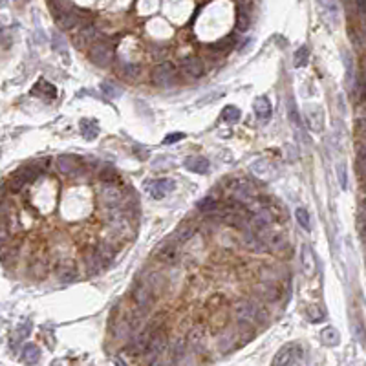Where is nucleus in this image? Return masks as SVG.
Masks as SVG:
<instances>
[{"mask_svg": "<svg viewBox=\"0 0 366 366\" xmlns=\"http://www.w3.org/2000/svg\"><path fill=\"white\" fill-rule=\"evenodd\" d=\"M255 293H257L258 299L264 302H274L279 299V289H277V286H274L273 282H267V280H262L260 284H257V286H255Z\"/></svg>", "mask_w": 366, "mask_h": 366, "instance_id": "dca6fc26", "label": "nucleus"}, {"mask_svg": "<svg viewBox=\"0 0 366 366\" xmlns=\"http://www.w3.org/2000/svg\"><path fill=\"white\" fill-rule=\"evenodd\" d=\"M302 271L308 279H313L315 274H317V258H315L313 251H311L308 245H302Z\"/></svg>", "mask_w": 366, "mask_h": 366, "instance_id": "f3484780", "label": "nucleus"}, {"mask_svg": "<svg viewBox=\"0 0 366 366\" xmlns=\"http://www.w3.org/2000/svg\"><path fill=\"white\" fill-rule=\"evenodd\" d=\"M205 72V66L200 59H185L181 62V74L189 79H200Z\"/></svg>", "mask_w": 366, "mask_h": 366, "instance_id": "a211bd4d", "label": "nucleus"}, {"mask_svg": "<svg viewBox=\"0 0 366 366\" xmlns=\"http://www.w3.org/2000/svg\"><path fill=\"white\" fill-rule=\"evenodd\" d=\"M295 216H296V222H299V225H301L304 231H311L310 213H308L304 207H299V209L295 211Z\"/></svg>", "mask_w": 366, "mask_h": 366, "instance_id": "2f4dec72", "label": "nucleus"}, {"mask_svg": "<svg viewBox=\"0 0 366 366\" xmlns=\"http://www.w3.org/2000/svg\"><path fill=\"white\" fill-rule=\"evenodd\" d=\"M251 169H253V172L257 176H260V178H269L271 176V165L267 162H255L253 163V167H251Z\"/></svg>", "mask_w": 366, "mask_h": 366, "instance_id": "72a5a7b5", "label": "nucleus"}, {"mask_svg": "<svg viewBox=\"0 0 366 366\" xmlns=\"http://www.w3.org/2000/svg\"><path fill=\"white\" fill-rule=\"evenodd\" d=\"M79 128H81V134H83V138H84V140H88V141L96 140L97 134H99V123H97L96 119H90V118L81 119V123H79Z\"/></svg>", "mask_w": 366, "mask_h": 366, "instance_id": "4be33fe9", "label": "nucleus"}, {"mask_svg": "<svg viewBox=\"0 0 366 366\" xmlns=\"http://www.w3.org/2000/svg\"><path fill=\"white\" fill-rule=\"evenodd\" d=\"M321 342L328 348H335L340 345V333L333 326H326L321 331Z\"/></svg>", "mask_w": 366, "mask_h": 366, "instance_id": "b1692460", "label": "nucleus"}, {"mask_svg": "<svg viewBox=\"0 0 366 366\" xmlns=\"http://www.w3.org/2000/svg\"><path fill=\"white\" fill-rule=\"evenodd\" d=\"M318 4L323 6V9H324V11H326V13L335 15V9H337L335 0H318Z\"/></svg>", "mask_w": 366, "mask_h": 366, "instance_id": "c03bdc74", "label": "nucleus"}, {"mask_svg": "<svg viewBox=\"0 0 366 366\" xmlns=\"http://www.w3.org/2000/svg\"><path fill=\"white\" fill-rule=\"evenodd\" d=\"M55 273L61 282H74V280L77 279V267H75L74 262H70V260L61 262V264L57 266Z\"/></svg>", "mask_w": 366, "mask_h": 366, "instance_id": "412c9836", "label": "nucleus"}, {"mask_svg": "<svg viewBox=\"0 0 366 366\" xmlns=\"http://www.w3.org/2000/svg\"><path fill=\"white\" fill-rule=\"evenodd\" d=\"M304 362V352L296 342H289V345H284L282 348L277 352L273 359V364L277 366H284V364H301Z\"/></svg>", "mask_w": 366, "mask_h": 366, "instance_id": "f03ea898", "label": "nucleus"}, {"mask_svg": "<svg viewBox=\"0 0 366 366\" xmlns=\"http://www.w3.org/2000/svg\"><path fill=\"white\" fill-rule=\"evenodd\" d=\"M83 264L86 273L92 274V277H94V274H99L101 271H103V266H105L103 258L97 253V249H90V251H86V253L83 255Z\"/></svg>", "mask_w": 366, "mask_h": 366, "instance_id": "2eb2a0df", "label": "nucleus"}, {"mask_svg": "<svg viewBox=\"0 0 366 366\" xmlns=\"http://www.w3.org/2000/svg\"><path fill=\"white\" fill-rule=\"evenodd\" d=\"M198 209L203 211V213H209V211H216V200L213 196H205L203 200L198 201Z\"/></svg>", "mask_w": 366, "mask_h": 366, "instance_id": "a19ab883", "label": "nucleus"}, {"mask_svg": "<svg viewBox=\"0 0 366 366\" xmlns=\"http://www.w3.org/2000/svg\"><path fill=\"white\" fill-rule=\"evenodd\" d=\"M174 181L169 178H162V179H154L152 183H148V194L154 198V200H163V198L169 194V192L174 191Z\"/></svg>", "mask_w": 366, "mask_h": 366, "instance_id": "f8f14e48", "label": "nucleus"}, {"mask_svg": "<svg viewBox=\"0 0 366 366\" xmlns=\"http://www.w3.org/2000/svg\"><path fill=\"white\" fill-rule=\"evenodd\" d=\"M174 74L176 70H174V66H172V62H159L152 72V81L157 86L167 88L174 81Z\"/></svg>", "mask_w": 366, "mask_h": 366, "instance_id": "9d476101", "label": "nucleus"}, {"mask_svg": "<svg viewBox=\"0 0 366 366\" xmlns=\"http://www.w3.org/2000/svg\"><path fill=\"white\" fill-rule=\"evenodd\" d=\"M57 18V24L59 28L64 31H72L81 24V17H79V11H75L74 8L72 9H66V11H61V13L55 15Z\"/></svg>", "mask_w": 366, "mask_h": 366, "instance_id": "4468645a", "label": "nucleus"}, {"mask_svg": "<svg viewBox=\"0 0 366 366\" xmlns=\"http://www.w3.org/2000/svg\"><path fill=\"white\" fill-rule=\"evenodd\" d=\"M154 257L159 262H163V264H169V266L176 264L179 258V242H176L174 238L162 242V244L154 249Z\"/></svg>", "mask_w": 366, "mask_h": 366, "instance_id": "0eeeda50", "label": "nucleus"}, {"mask_svg": "<svg viewBox=\"0 0 366 366\" xmlns=\"http://www.w3.org/2000/svg\"><path fill=\"white\" fill-rule=\"evenodd\" d=\"M22 362L26 364H37L40 361V348L37 345H26L22 348V355H20Z\"/></svg>", "mask_w": 366, "mask_h": 366, "instance_id": "393cba45", "label": "nucleus"}, {"mask_svg": "<svg viewBox=\"0 0 366 366\" xmlns=\"http://www.w3.org/2000/svg\"><path fill=\"white\" fill-rule=\"evenodd\" d=\"M359 172H361V176L366 179V150L359 154Z\"/></svg>", "mask_w": 366, "mask_h": 366, "instance_id": "49530a36", "label": "nucleus"}, {"mask_svg": "<svg viewBox=\"0 0 366 366\" xmlns=\"http://www.w3.org/2000/svg\"><path fill=\"white\" fill-rule=\"evenodd\" d=\"M185 135L181 134V132H174V134H170V135H167L165 138V141L163 143L165 145H170V143H176V141H179V140H183Z\"/></svg>", "mask_w": 366, "mask_h": 366, "instance_id": "de8ad7c7", "label": "nucleus"}, {"mask_svg": "<svg viewBox=\"0 0 366 366\" xmlns=\"http://www.w3.org/2000/svg\"><path fill=\"white\" fill-rule=\"evenodd\" d=\"M30 330H31V326H30V323H24L22 326H18L17 328V331H15V335H13V342H11V346H17V342H20V340H24L28 335H30Z\"/></svg>", "mask_w": 366, "mask_h": 366, "instance_id": "e433bc0d", "label": "nucleus"}, {"mask_svg": "<svg viewBox=\"0 0 366 366\" xmlns=\"http://www.w3.org/2000/svg\"><path fill=\"white\" fill-rule=\"evenodd\" d=\"M306 121L310 125V128L313 132H321L324 125V113L318 106H310L306 110Z\"/></svg>", "mask_w": 366, "mask_h": 366, "instance_id": "aec40b11", "label": "nucleus"}, {"mask_svg": "<svg viewBox=\"0 0 366 366\" xmlns=\"http://www.w3.org/2000/svg\"><path fill=\"white\" fill-rule=\"evenodd\" d=\"M53 40H57V44L53 42V44H55L53 48H57L61 53H66V48H64V46H66V40L62 39V37L59 35V33H53Z\"/></svg>", "mask_w": 366, "mask_h": 366, "instance_id": "a18cd8bd", "label": "nucleus"}, {"mask_svg": "<svg viewBox=\"0 0 366 366\" xmlns=\"http://www.w3.org/2000/svg\"><path fill=\"white\" fill-rule=\"evenodd\" d=\"M337 176H339L340 189L345 191V189L348 187V181H346V167H345V163H339V167H337Z\"/></svg>", "mask_w": 366, "mask_h": 366, "instance_id": "37998d69", "label": "nucleus"}, {"mask_svg": "<svg viewBox=\"0 0 366 366\" xmlns=\"http://www.w3.org/2000/svg\"><path fill=\"white\" fill-rule=\"evenodd\" d=\"M55 163H57V169L66 176H79L84 169L83 159L74 156V154H61V156L55 159Z\"/></svg>", "mask_w": 366, "mask_h": 366, "instance_id": "6e6552de", "label": "nucleus"}, {"mask_svg": "<svg viewBox=\"0 0 366 366\" xmlns=\"http://www.w3.org/2000/svg\"><path fill=\"white\" fill-rule=\"evenodd\" d=\"M50 8H52L53 15H57L61 11H66V9H72L74 6H72L70 0H50Z\"/></svg>", "mask_w": 366, "mask_h": 366, "instance_id": "4c0bfd02", "label": "nucleus"}, {"mask_svg": "<svg viewBox=\"0 0 366 366\" xmlns=\"http://www.w3.org/2000/svg\"><path fill=\"white\" fill-rule=\"evenodd\" d=\"M165 350H167V333L163 328H156L152 337H150V342H148L145 355H148V357H159V355H163Z\"/></svg>", "mask_w": 366, "mask_h": 366, "instance_id": "9b49d317", "label": "nucleus"}, {"mask_svg": "<svg viewBox=\"0 0 366 366\" xmlns=\"http://www.w3.org/2000/svg\"><path fill=\"white\" fill-rule=\"evenodd\" d=\"M156 328L157 326L145 328V330L140 331V333H138L134 339H130V345H128V348H130V352L134 353V355H140V353L147 352V346H148V342H150V337H152V333H154V330H156Z\"/></svg>", "mask_w": 366, "mask_h": 366, "instance_id": "ddd939ff", "label": "nucleus"}, {"mask_svg": "<svg viewBox=\"0 0 366 366\" xmlns=\"http://www.w3.org/2000/svg\"><path fill=\"white\" fill-rule=\"evenodd\" d=\"M183 167L191 172H196V174H207L211 169V163L207 157H201V156H191L185 159Z\"/></svg>", "mask_w": 366, "mask_h": 366, "instance_id": "6ab92c4d", "label": "nucleus"}, {"mask_svg": "<svg viewBox=\"0 0 366 366\" xmlns=\"http://www.w3.org/2000/svg\"><path fill=\"white\" fill-rule=\"evenodd\" d=\"M6 2H8V0H0V6H4Z\"/></svg>", "mask_w": 366, "mask_h": 366, "instance_id": "603ef678", "label": "nucleus"}, {"mask_svg": "<svg viewBox=\"0 0 366 366\" xmlns=\"http://www.w3.org/2000/svg\"><path fill=\"white\" fill-rule=\"evenodd\" d=\"M362 214H364V218H366V200H364V203H362Z\"/></svg>", "mask_w": 366, "mask_h": 366, "instance_id": "3c124183", "label": "nucleus"}, {"mask_svg": "<svg viewBox=\"0 0 366 366\" xmlns=\"http://www.w3.org/2000/svg\"><path fill=\"white\" fill-rule=\"evenodd\" d=\"M118 74L123 79H128V81H134L140 75V66L138 64H130V62H119L118 64Z\"/></svg>", "mask_w": 366, "mask_h": 366, "instance_id": "cd10ccee", "label": "nucleus"}, {"mask_svg": "<svg viewBox=\"0 0 366 366\" xmlns=\"http://www.w3.org/2000/svg\"><path fill=\"white\" fill-rule=\"evenodd\" d=\"M203 342V331L201 328H192L191 331L187 333V346L192 350H198Z\"/></svg>", "mask_w": 366, "mask_h": 366, "instance_id": "c756f323", "label": "nucleus"}, {"mask_svg": "<svg viewBox=\"0 0 366 366\" xmlns=\"http://www.w3.org/2000/svg\"><path fill=\"white\" fill-rule=\"evenodd\" d=\"M353 331H355V337H357V340H364V330H362V326L359 323L353 324Z\"/></svg>", "mask_w": 366, "mask_h": 366, "instance_id": "09e8293b", "label": "nucleus"}, {"mask_svg": "<svg viewBox=\"0 0 366 366\" xmlns=\"http://www.w3.org/2000/svg\"><path fill=\"white\" fill-rule=\"evenodd\" d=\"M357 128H359V132H361L362 135L366 138V118H362L361 121H359V125H357Z\"/></svg>", "mask_w": 366, "mask_h": 366, "instance_id": "8fccbe9b", "label": "nucleus"}, {"mask_svg": "<svg viewBox=\"0 0 366 366\" xmlns=\"http://www.w3.org/2000/svg\"><path fill=\"white\" fill-rule=\"evenodd\" d=\"M227 189L231 192V198L238 203H251L255 200V187L247 179H229Z\"/></svg>", "mask_w": 366, "mask_h": 366, "instance_id": "7ed1b4c3", "label": "nucleus"}, {"mask_svg": "<svg viewBox=\"0 0 366 366\" xmlns=\"http://www.w3.org/2000/svg\"><path fill=\"white\" fill-rule=\"evenodd\" d=\"M187 339H183V337H176L172 340V345H170V355H172V361L178 362L179 359L187 353Z\"/></svg>", "mask_w": 366, "mask_h": 366, "instance_id": "a878e982", "label": "nucleus"}, {"mask_svg": "<svg viewBox=\"0 0 366 366\" xmlns=\"http://www.w3.org/2000/svg\"><path fill=\"white\" fill-rule=\"evenodd\" d=\"M288 116H289V121H291V125L295 127V130L296 132H301V116H299V112H296V108H295V103H289V106H288Z\"/></svg>", "mask_w": 366, "mask_h": 366, "instance_id": "58836bf2", "label": "nucleus"}, {"mask_svg": "<svg viewBox=\"0 0 366 366\" xmlns=\"http://www.w3.org/2000/svg\"><path fill=\"white\" fill-rule=\"evenodd\" d=\"M88 57H90V61L94 62L96 66H99V68H106V66H110L113 62V50L110 48V44L96 40V42L90 46Z\"/></svg>", "mask_w": 366, "mask_h": 366, "instance_id": "39448f33", "label": "nucleus"}, {"mask_svg": "<svg viewBox=\"0 0 366 366\" xmlns=\"http://www.w3.org/2000/svg\"><path fill=\"white\" fill-rule=\"evenodd\" d=\"M236 28H238L240 31H245L249 28V11H242L240 9L238 11V24H236Z\"/></svg>", "mask_w": 366, "mask_h": 366, "instance_id": "79ce46f5", "label": "nucleus"}, {"mask_svg": "<svg viewBox=\"0 0 366 366\" xmlns=\"http://www.w3.org/2000/svg\"><path fill=\"white\" fill-rule=\"evenodd\" d=\"M253 108H255V113H257L260 119H264V121H266V119H269V116H271V103H269V99H267V97H257V99H255Z\"/></svg>", "mask_w": 366, "mask_h": 366, "instance_id": "bb28decb", "label": "nucleus"}, {"mask_svg": "<svg viewBox=\"0 0 366 366\" xmlns=\"http://www.w3.org/2000/svg\"><path fill=\"white\" fill-rule=\"evenodd\" d=\"M235 317L238 326H251L258 324L262 318H266V310L255 301H242L236 304L235 308Z\"/></svg>", "mask_w": 366, "mask_h": 366, "instance_id": "f257e3e1", "label": "nucleus"}, {"mask_svg": "<svg viewBox=\"0 0 366 366\" xmlns=\"http://www.w3.org/2000/svg\"><path fill=\"white\" fill-rule=\"evenodd\" d=\"M96 40H97V30L94 24H90V22H86V24H79V26L75 28L74 37H72V42H74V46L79 50L88 48V46H92Z\"/></svg>", "mask_w": 366, "mask_h": 366, "instance_id": "423d86ee", "label": "nucleus"}, {"mask_svg": "<svg viewBox=\"0 0 366 366\" xmlns=\"http://www.w3.org/2000/svg\"><path fill=\"white\" fill-rule=\"evenodd\" d=\"M97 253H99V257L103 258L105 264H108V262H112L113 257H116V247H113V244L103 240V242L97 245Z\"/></svg>", "mask_w": 366, "mask_h": 366, "instance_id": "c85d7f7f", "label": "nucleus"}, {"mask_svg": "<svg viewBox=\"0 0 366 366\" xmlns=\"http://www.w3.org/2000/svg\"><path fill=\"white\" fill-rule=\"evenodd\" d=\"M222 119L225 123H236L240 119V110L233 105L225 106V108L222 110Z\"/></svg>", "mask_w": 366, "mask_h": 366, "instance_id": "c9c22d12", "label": "nucleus"}, {"mask_svg": "<svg viewBox=\"0 0 366 366\" xmlns=\"http://www.w3.org/2000/svg\"><path fill=\"white\" fill-rule=\"evenodd\" d=\"M308 59H310V50H308V46H301V48L295 52L293 64H295L296 68H302V66L308 64Z\"/></svg>", "mask_w": 366, "mask_h": 366, "instance_id": "7c9ffc66", "label": "nucleus"}, {"mask_svg": "<svg viewBox=\"0 0 366 366\" xmlns=\"http://www.w3.org/2000/svg\"><path fill=\"white\" fill-rule=\"evenodd\" d=\"M101 90H103V94H105L106 97H110V99H118V97L123 94L121 88L116 86L113 83H108V81H105V83L101 84Z\"/></svg>", "mask_w": 366, "mask_h": 366, "instance_id": "f704fd0d", "label": "nucleus"}, {"mask_svg": "<svg viewBox=\"0 0 366 366\" xmlns=\"http://www.w3.org/2000/svg\"><path fill=\"white\" fill-rule=\"evenodd\" d=\"M192 235H194V229H192L191 225H187V223H183V225H179L178 229H176L172 238H174L176 242H185V240H189Z\"/></svg>", "mask_w": 366, "mask_h": 366, "instance_id": "473e14b6", "label": "nucleus"}, {"mask_svg": "<svg viewBox=\"0 0 366 366\" xmlns=\"http://www.w3.org/2000/svg\"><path fill=\"white\" fill-rule=\"evenodd\" d=\"M33 96H39V97H42V99L52 101L57 97V88L53 86V84H50L48 81L40 79V81L35 83V86H33Z\"/></svg>", "mask_w": 366, "mask_h": 366, "instance_id": "5701e85b", "label": "nucleus"}, {"mask_svg": "<svg viewBox=\"0 0 366 366\" xmlns=\"http://www.w3.org/2000/svg\"><path fill=\"white\" fill-rule=\"evenodd\" d=\"M99 201L105 205L106 209H113V207H119L123 203V192L118 185L113 183H103L99 192Z\"/></svg>", "mask_w": 366, "mask_h": 366, "instance_id": "1a4fd4ad", "label": "nucleus"}, {"mask_svg": "<svg viewBox=\"0 0 366 366\" xmlns=\"http://www.w3.org/2000/svg\"><path fill=\"white\" fill-rule=\"evenodd\" d=\"M306 315L310 318L311 323H321L324 318V311L318 308V306H308V310H306Z\"/></svg>", "mask_w": 366, "mask_h": 366, "instance_id": "ea45409f", "label": "nucleus"}, {"mask_svg": "<svg viewBox=\"0 0 366 366\" xmlns=\"http://www.w3.org/2000/svg\"><path fill=\"white\" fill-rule=\"evenodd\" d=\"M364 227H366V218H364Z\"/></svg>", "mask_w": 366, "mask_h": 366, "instance_id": "864d4df0", "label": "nucleus"}, {"mask_svg": "<svg viewBox=\"0 0 366 366\" xmlns=\"http://www.w3.org/2000/svg\"><path fill=\"white\" fill-rule=\"evenodd\" d=\"M132 301L135 304V310L140 313H148V310L154 306V301H156V295H154V289L150 286H147L145 282L138 284L132 291Z\"/></svg>", "mask_w": 366, "mask_h": 366, "instance_id": "20e7f679", "label": "nucleus"}]
</instances>
